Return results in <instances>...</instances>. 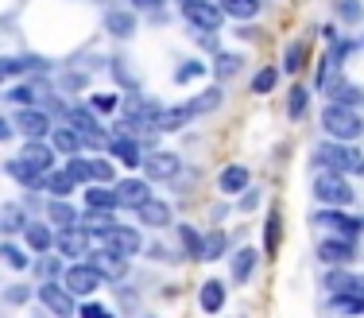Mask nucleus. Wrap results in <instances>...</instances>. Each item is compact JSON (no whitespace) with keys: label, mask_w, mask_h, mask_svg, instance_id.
I'll return each instance as SVG.
<instances>
[{"label":"nucleus","mask_w":364,"mask_h":318,"mask_svg":"<svg viewBox=\"0 0 364 318\" xmlns=\"http://www.w3.org/2000/svg\"><path fill=\"white\" fill-rule=\"evenodd\" d=\"M314 163L341 175H364V156L357 148H349V140H329L322 148H314Z\"/></svg>","instance_id":"obj_1"},{"label":"nucleus","mask_w":364,"mask_h":318,"mask_svg":"<svg viewBox=\"0 0 364 318\" xmlns=\"http://www.w3.org/2000/svg\"><path fill=\"white\" fill-rule=\"evenodd\" d=\"M322 128L333 140H360L364 136V120L360 113H353L349 105H341V101H333V105H326V113H322Z\"/></svg>","instance_id":"obj_2"},{"label":"nucleus","mask_w":364,"mask_h":318,"mask_svg":"<svg viewBox=\"0 0 364 318\" xmlns=\"http://www.w3.org/2000/svg\"><path fill=\"white\" fill-rule=\"evenodd\" d=\"M314 198H318V202H326V206H349L353 198H357V194H353L349 179H345L341 171L322 167V175L314 179Z\"/></svg>","instance_id":"obj_3"},{"label":"nucleus","mask_w":364,"mask_h":318,"mask_svg":"<svg viewBox=\"0 0 364 318\" xmlns=\"http://www.w3.org/2000/svg\"><path fill=\"white\" fill-rule=\"evenodd\" d=\"M63 283H66V291H70V295H93V291L101 287V272L93 268L90 260H85V264H74V268H66Z\"/></svg>","instance_id":"obj_4"},{"label":"nucleus","mask_w":364,"mask_h":318,"mask_svg":"<svg viewBox=\"0 0 364 318\" xmlns=\"http://www.w3.org/2000/svg\"><path fill=\"white\" fill-rule=\"evenodd\" d=\"M182 4V16H186L190 23H198V28H205V31H218V23H221V4L213 8L210 0H178Z\"/></svg>","instance_id":"obj_5"},{"label":"nucleus","mask_w":364,"mask_h":318,"mask_svg":"<svg viewBox=\"0 0 364 318\" xmlns=\"http://www.w3.org/2000/svg\"><path fill=\"white\" fill-rule=\"evenodd\" d=\"M85 260L101 272V280H124V272H128V260L120 253H112V248H97V253L90 248V256H85Z\"/></svg>","instance_id":"obj_6"},{"label":"nucleus","mask_w":364,"mask_h":318,"mask_svg":"<svg viewBox=\"0 0 364 318\" xmlns=\"http://www.w3.org/2000/svg\"><path fill=\"white\" fill-rule=\"evenodd\" d=\"M314 226H322V229H333V233H345V237H353V233H360V229H364V221L349 218V213H341L337 206H329V210H322V213L314 218Z\"/></svg>","instance_id":"obj_7"},{"label":"nucleus","mask_w":364,"mask_h":318,"mask_svg":"<svg viewBox=\"0 0 364 318\" xmlns=\"http://www.w3.org/2000/svg\"><path fill=\"white\" fill-rule=\"evenodd\" d=\"M318 256H322L326 264H349L353 256H357V248H353V240L345 233H337V237H326L322 245H318Z\"/></svg>","instance_id":"obj_8"},{"label":"nucleus","mask_w":364,"mask_h":318,"mask_svg":"<svg viewBox=\"0 0 364 318\" xmlns=\"http://www.w3.org/2000/svg\"><path fill=\"white\" fill-rule=\"evenodd\" d=\"M58 253H66V256H90V229L66 226L63 233H58Z\"/></svg>","instance_id":"obj_9"},{"label":"nucleus","mask_w":364,"mask_h":318,"mask_svg":"<svg viewBox=\"0 0 364 318\" xmlns=\"http://www.w3.org/2000/svg\"><path fill=\"white\" fill-rule=\"evenodd\" d=\"M39 299L47 303V311H55V314H74V299H70V291L58 287V283H50V280L39 287Z\"/></svg>","instance_id":"obj_10"},{"label":"nucleus","mask_w":364,"mask_h":318,"mask_svg":"<svg viewBox=\"0 0 364 318\" xmlns=\"http://www.w3.org/2000/svg\"><path fill=\"white\" fill-rule=\"evenodd\" d=\"M16 128H20L23 136H28V140H39V136H47L50 132V120L39 113V109H28L23 105L20 109V117H16Z\"/></svg>","instance_id":"obj_11"},{"label":"nucleus","mask_w":364,"mask_h":318,"mask_svg":"<svg viewBox=\"0 0 364 318\" xmlns=\"http://www.w3.org/2000/svg\"><path fill=\"white\" fill-rule=\"evenodd\" d=\"M140 167L147 171V179H175L178 171V156H171V152H151Z\"/></svg>","instance_id":"obj_12"},{"label":"nucleus","mask_w":364,"mask_h":318,"mask_svg":"<svg viewBox=\"0 0 364 318\" xmlns=\"http://www.w3.org/2000/svg\"><path fill=\"white\" fill-rule=\"evenodd\" d=\"M105 248H112V253H120V256H136L140 253V237H136V229H117L112 226L105 233Z\"/></svg>","instance_id":"obj_13"},{"label":"nucleus","mask_w":364,"mask_h":318,"mask_svg":"<svg viewBox=\"0 0 364 318\" xmlns=\"http://www.w3.org/2000/svg\"><path fill=\"white\" fill-rule=\"evenodd\" d=\"M147 198H151V186H147L144 179H124V183L117 186V202L120 206H132L136 210V206H144Z\"/></svg>","instance_id":"obj_14"},{"label":"nucleus","mask_w":364,"mask_h":318,"mask_svg":"<svg viewBox=\"0 0 364 318\" xmlns=\"http://www.w3.org/2000/svg\"><path fill=\"white\" fill-rule=\"evenodd\" d=\"M20 159L31 163V167L43 175V171H50V163H55V152H50L47 144H39V140H28V144H23V152H20Z\"/></svg>","instance_id":"obj_15"},{"label":"nucleus","mask_w":364,"mask_h":318,"mask_svg":"<svg viewBox=\"0 0 364 318\" xmlns=\"http://www.w3.org/2000/svg\"><path fill=\"white\" fill-rule=\"evenodd\" d=\"M136 213H140V221H144V226H151V229H163V226H171V210H167V202H155V198H147L144 206H136Z\"/></svg>","instance_id":"obj_16"},{"label":"nucleus","mask_w":364,"mask_h":318,"mask_svg":"<svg viewBox=\"0 0 364 318\" xmlns=\"http://www.w3.org/2000/svg\"><path fill=\"white\" fill-rule=\"evenodd\" d=\"M190 117H194V109H190V105H182V109H159L155 128H159V132H175V128H182Z\"/></svg>","instance_id":"obj_17"},{"label":"nucleus","mask_w":364,"mask_h":318,"mask_svg":"<svg viewBox=\"0 0 364 318\" xmlns=\"http://www.w3.org/2000/svg\"><path fill=\"white\" fill-rule=\"evenodd\" d=\"M218 183H221V191H225V194H240V191L248 186V171H245V163H232V167H225Z\"/></svg>","instance_id":"obj_18"},{"label":"nucleus","mask_w":364,"mask_h":318,"mask_svg":"<svg viewBox=\"0 0 364 318\" xmlns=\"http://www.w3.org/2000/svg\"><path fill=\"white\" fill-rule=\"evenodd\" d=\"M105 28H109L117 39H128V36L136 31V16H132V12H120V8H112V12L105 16Z\"/></svg>","instance_id":"obj_19"},{"label":"nucleus","mask_w":364,"mask_h":318,"mask_svg":"<svg viewBox=\"0 0 364 318\" xmlns=\"http://www.w3.org/2000/svg\"><path fill=\"white\" fill-rule=\"evenodd\" d=\"M70 124L82 132V140H101V124L93 120L90 109H74V113H70Z\"/></svg>","instance_id":"obj_20"},{"label":"nucleus","mask_w":364,"mask_h":318,"mask_svg":"<svg viewBox=\"0 0 364 318\" xmlns=\"http://www.w3.org/2000/svg\"><path fill=\"white\" fill-rule=\"evenodd\" d=\"M85 202H90V210H117V191H109V186L93 183L90 191H85Z\"/></svg>","instance_id":"obj_21"},{"label":"nucleus","mask_w":364,"mask_h":318,"mask_svg":"<svg viewBox=\"0 0 364 318\" xmlns=\"http://www.w3.org/2000/svg\"><path fill=\"white\" fill-rule=\"evenodd\" d=\"M112 226H117V221H112V210H85V218H82V229H90V233H97V237H105Z\"/></svg>","instance_id":"obj_22"},{"label":"nucleus","mask_w":364,"mask_h":318,"mask_svg":"<svg viewBox=\"0 0 364 318\" xmlns=\"http://www.w3.org/2000/svg\"><path fill=\"white\" fill-rule=\"evenodd\" d=\"M221 12L232 16V20H256L259 0H221Z\"/></svg>","instance_id":"obj_23"},{"label":"nucleus","mask_w":364,"mask_h":318,"mask_svg":"<svg viewBox=\"0 0 364 318\" xmlns=\"http://www.w3.org/2000/svg\"><path fill=\"white\" fill-rule=\"evenodd\" d=\"M326 287L333 291V295H345V291H364V280L349 276V272H329V276H326Z\"/></svg>","instance_id":"obj_24"},{"label":"nucleus","mask_w":364,"mask_h":318,"mask_svg":"<svg viewBox=\"0 0 364 318\" xmlns=\"http://www.w3.org/2000/svg\"><path fill=\"white\" fill-rule=\"evenodd\" d=\"M23 237H28V245L36 248V253H50V245H55V233H50L47 226H23Z\"/></svg>","instance_id":"obj_25"},{"label":"nucleus","mask_w":364,"mask_h":318,"mask_svg":"<svg viewBox=\"0 0 364 318\" xmlns=\"http://www.w3.org/2000/svg\"><path fill=\"white\" fill-rule=\"evenodd\" d=\"M225 307V283L205 280L202 283V311H221Z\"/></svg>","instance_id":"obj_26"},{"label":"nucleus","mask_w":364,"mask_h":318,"mask_svg":"<svg viewBox=\"0 0 364 318\" xmlns=\"http://www.w3.org/2000/svg\"><path fill=\"white\" fill-rule=\"evenodd\" d=\"M112 156L124 163V167H140V148H136L128 136H117V140H112Z\"/></svg>","instance_id":"obj_27"},{"label":"nucleus","mask_w":364,"mask_h":318,"mask_svg":"<svg viewBox=\"0 0 364 318\" xmlns=\"http://www.w3.org/2000/svg\"><path fill=\"white\" fill-rule=\"evenodd\" d=\"M252 268H256V253L252 248H240V253L232 256V280L245 283L248 276H252Z\"/></svg>","instance_id":"obj_28"},{"label":"nucleus","mask_w":364,"mask_h":318,"mask_svg":"<svg viewBox=\"0 0 364 318\" xmlns=\"http://www.w3.org/2000/svg\"><path fill=\"white\" fill-rule=\"evenodd\" d=\"M50 144H55L58 152H74L82 148V132H77V128H58V132H50Z\"/></svg>","instance_id":"obj_29"},{"label":"nucleus","mask_w":364,"mask_h":318,"mask_svg":"<svg viewBox=\"0 0 364 318\" xmlns=\"http://www.w3.org/2000/svg\"><path fill=\"white\" fill-rule=\"evenodd\" d=\"M23 226H28V218H23L20 206H0V233H16Z\"/></svg>","instance_id":"obj_30"},{"label":"nucleus","mask_w":364,"mask_h":318,"mask_svg":"<svg viewBox=\"0 0 364 318\" xmlns=\"http://www.w3.org/2000/svg\"><path fill=\"white\" fill-rule=\"evenodd\" d=\"M302 63H306V43L299 39V43H291L287 55H283V70H287V74H299Z\"/></svg>","instance_id":"obj_31"},{"label":"nucleus","mask_w":364,"mask_h":318,"mask_svg":"<svg viewBox=\"0 0 364 318\" xmlns=\"http://www.w3.org/2000/svg\"><path fill=\"white\" fill-rule=\"evenodd\" d=\"M47 218L55 221V226H63V229H66V226H77V213H74V210H70V206H66L63 198H55V202H50Z\"/></svg>","instance_id":"obj_32"},{"label":"nucleus","mask_w":364,"mask_h":318,"mask_svg":"<svg viewBox=\"0 0 364 318\" xmlns=\"http://www.w3.org/2000/svg\"><path fill=\"white\" fill-rule=\"evenodd\" d=\"M8 175L20 179L23 186H36V183H39V171L31 167V163H23V159H12V163H8Z\"/></svg>","instance_id":"obj_33"},{"label":"nucleus","mask_w":364,"mask_h":318,"mask_svg":"<svg viewBox=\"0 0 364 318\" xmlns=\"http://www.w3.org/2000/svg\"><path fill=\"white\" fill-rule=\"evenodd\" d=\"M333 307H337V311L364 314V291H345V295H333Z\"/></svg>","instance_id":"obj_34"},{"label":"nucleus","mask_w":364,"mask_h":318,"mask_svg":"<svg viewBox=\"0 0 364 318\" xmlns=\"http://www.w3.org/2000/svg\"><path fill=\"white\" fill-rule=\"evenodd\" d=\"M306 105H310V93L302 90V85H294V90H291V105H287V117H291V120H302V113H306Z\"/></svg>","instance_id":"obj_35"},{"label":"nucleus","mask_w":364,"mask_h":318,"mask_svg":"<svg viewBox=\"0 0 364 318\" xmlns=\"http://www.w3.org/2000/svg\"><path fill=\"white\" fill-rule=\"evenodd\" d=\"M221 253H225V233H221V229H213V233L202 240V260H218Z\"/></svg>","instance_id":"obj_36"},{"label":"nucleus","mask_w":364,"mask_h":318,"mask_svg":"<svg viewBox=\"0 0 364 318\" xmlns=\"http://www.w3.org/2000/svg\"><path fill=\"white\" fill-rule=\"evenodd\" d=\"M74 186H77V179L70 175V171H63V175H50V179H47V191L58 194V198H63V194H70Z\"/></svg>","instance_id":"obj_37"},{"label":"nucleus","mask_w":364,"mask_h":318,"mask_svg":"<svg viewBox=\"0 0 364 318\" xmlns=\"http://www.w3.org/2000/svg\"><path fill=\"white\" fill-rule=\"evenodd\" d=\"M178 237H182V245H186V256H194V260H202V237H198L190 226H178Z\"/></svg>","instance_id":"obj_38"},{"label":"nucleus","mask_w":364,"mask_h":318,"mask_svg":"<svg viewBox=\"0 0 364 318\" xmlns=\"http://www.w3.org/2000/svg\"><path fill=\"white\" fill-rule=\"evenodd\" d=\"M0 260H4L8 268H16V272H23V268H28V256H23L16 245H0Z\"/></svg>","instance_id":"obj_39"},{"label":"nucleus","mask_w":364,"mask_h":318,"mask_svg":"<svg viewBox=\"0 0 364 318\" xmlns=\"http://www.w3.org/2000/svg\"><path fill=\"white\" fill-rule=\"evenodd\" d=\"M221 105V90H205V93H198V97H194V105H190V109H194V113H210V109H218Z\"/></svg>","instance_id":"obj_40"},{"label":"nucleus","mask_w":364,"mask_h":318,"mask_svg":"<svg viewBox=\"0 0 364 318\" xmlns=\"http://www.w3.org/2000/svg\"><path fill=\"white\" fill-rule=\"evenodd\" d=\"M279 237H283L279 213H272V218H267V229H264V248H267V253H275V248H279Z\"/></svg>","instance_id":"obj_41"},{"label":"nucleus","mask_w":364,"mask_h":318,"mask_svg":"<svg viewBox=\"0 0 364 318\" xmlns=\"http://www.w3.org/2000/svg\"><path fill=\"white\" fill-rule=\"evenodd\" d=\"M66 171H70V175L77 179V183H93V171H90V159H82V156H74V159H70V167H66Z\"/></svg>","instance_id":"obj_42"},{"label":"nucleus","mask_w":364,"mask_h":318,"mask_svg":"<svg viewBox=\"0 0 364 318\" xmlns=\"http://www.w3.org/2000/svg\"><path fill=\"white\" fill-rule=\"evenodd\" d=\"M337 16L345 23H357L360 20V0H337Z\"/></svg>","instance_id":"obj_43"},{"label":"nucleus","mask_w":364,"mask_h":318,"mask_svg":"<svg viewBox=\"0 0 364 318\" xmlns=\"http://www.w3.org/2000/svg\"><path fill=\"white\" fill-rule=\"evenodd\" d=\"M240 63H245L240 55H218V74L221 78H232V74L240 70Z\"/></svg>","instance_id":"obj_44"},{"label":"nucleus","mask_w":364,"mask_h":318,"mask_svg":"<svg viewBox=\"0 0 364 318\" xmlns=\"http://www.w3.org/2000/svg\"><path fill=\"white\" fill-rule=\"evenodd\" d=\"M267 90H275V66L259 70V74H256V82H252V93H267Z\"/></svg>","instance_id":"obj_45"},{"label":"nucleus","mask_w":364,"mask_h":318,"mask_svg":"<svg viewBox=\"0 0 364 318\" xmlns=\"http://www.w3.org/2000/svg\"><path fill=\"white\" fill-rule=\"evenodd\" d=\"M90 171H93V183H109L112 179V163L109 159H90Z\"/></svg>","instance_id":"obj_46"},{"label":"nucleus","mask_w":364,"mask_h":318,"mask_svg":"<svg viewBox=\"0 0 364 318\" xmlns=\"http://www.w3.org/2000/svg\"><path fill=\"white\" fill-rule=\"evenodd\" d=\"M198 74H202V63H194V58H190V63H182L178 70H175V82L182 85V82H190V78H198Z\"/></svg>","instance_id":"obj_47"},{"label":"nucleus","mask_w":364,"mask_h":318,"mask_svg":"<svg viewBox=\"0 0 364 318\" xmlns=\"http://www.w3.org/2000/svg\"><path fill=\"white\" fill-rule=\"evenodd\" d=\"M93 109H97V113H112V109H117V101L120 97H112V93H93Z\"/></svg>","instance_id":"obj_48"},{"label":"nucleus","mask_w":364,"mask_h":318,"mask_svg":"<svg viewBox=\"0 0 364 318\" xmlns=\"http://www.w3.org/2000/svg\"><path fill=\"white\" fill-rule=\"evenodd\" d=\"M58 272H63V264H58L55 256H43V260H39V276L50 280V276H58Z\"/></svg>","instance_id":"obj_49"},{"label":"nucleus","mask_w":364,"mask_h":318,"mask_svg":"<svg viewBox=\"0 0 364 318\" xmlns=\"http://www.w3.org/2000/svg\"><path fill=\"white\" fill-rule=\"evenodd\" d=\"M31 97H36V93H31V85H16V90H12L16 105H31Z\"/></svg>","instance_id":"obj_50"},{"label":"nucleus","mask_w":364,"mask_h":318,"mask_svg":"<svg viewBox=\"0 0 364 318\" xmlns=\"http://www.w3.org/2000/svg\"><path fill=\"white\" fill-rule=\"evenodd\" d=\"M82 314H85V318H101V314H105V307H101V303H85Z\"/></svg>","instance_id":"obj_51"},{"label":"nucleus","mask_w":364,"mask_h":318,"mask_svg":"<svg viewBox=\"0 0 364 318\" xmlns=\"http://www.w3.org/2000/svg\"><path fill=\"white\" fill-rule=\"evenodd\" d=\"M28 295H31L28 287H12V291H8V303H23V299H28Z\"/></svg>","instance_id":"obj_52"},{"label":"nucleus","mask_w":364,"mask_h":318,"mask_svg":"<svg viewBox=\"0 0 364 318\" xmlns=\"http://www.w3.org/2000/svg\"><path fill=\"white\" fill-rule=\"evenodd\" d=\"M167 4V0H132V8H147V12H151V8H163Z\"/></svg>","instance_id":"obj_53"},{"label":"nucleus","mask_w":364,"mask_h":318,"mask_svg":"<svg viewBox=\"0 0 364 318\" xmlns=\"http://www.w3.org/2000/svg\"><path fill=\"white\" fill-rule=\"evenodd\" d=\"M8 136H12V132H8V120L0 117V140H8Z\"/></svg>","instance_id":"obj_54"}]
</instances>
